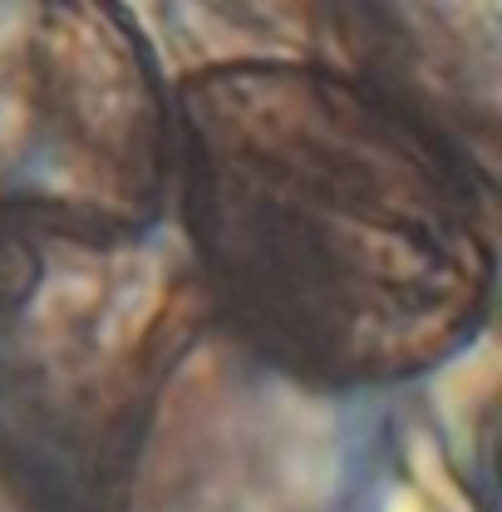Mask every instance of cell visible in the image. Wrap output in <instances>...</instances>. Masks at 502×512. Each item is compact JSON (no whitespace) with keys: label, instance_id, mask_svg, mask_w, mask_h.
<instances>
[{"label":"cell","instance_id":"1","mask_svg":"<svg viewBox=\"0 0 502 512\" xmlns=\"http://www.w3.org/2000/svg\"><path fill=\"white\" fill-rule=\"evenodd\" d=\"M188 217L227 330L315 394L424 380L488 320L493 247L458 178L335 79L192 84Z\"/></svg>","mask_w":502,"mask_h":512},{"label":"cell","instance_id":"2","mask_svg":"<svg viewBox=\"0 0 502 512\" xmlns=\"http://www.w3.org/2000/svg\"><path fill=\"white\" fill-rule=\"evenodd\" d=\"M168 114L104 0H0V256L109 247L158 217Z\"/></svg>","mask_w":502,"mask_h":512}]
</instances>
